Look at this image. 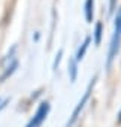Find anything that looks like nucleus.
Returning a JSON list of instances; mask_svg holds the SVG:
<instances>
[{
	"label": "nucleus",
	"mask_w": 121,
	"mask_h": 127,
	"mask_svg": "<svg viewBox=\"0 0 121 127\" xmlns=\"http://www.w3.org/2000/svg\"><path fill=\"white\" fill-rule=\"evenodd\" d=\"M96 81H97V75H94V76H93V79L90 81V84H88V87H87L85 93L82 94L81 100H79V102H78V105L75 106V109H73V112H72V115H70V120L67 121L66 127H72V126L76 123V120H78V117H79L81 111L84 109L85 103H87V102H88V99H90V94H91V91H93V88H94V85H96Z\"/></svg>",
	"instance_id": "f257e3e1"
},
{
	"label": "nucleus",
	"mask_w": 121,
	"mask_h": 127,
	"mask_svg": "<svg viewBox=\"0 0 121 127\" xmlns=\"http://www.w3.org/2000/svg\"><path fill=\"white\" fill-rule=\"evenodd\" d=\"M120 46H121V33L114 30V34L111 37V43H109V49H108V57H106V69L109 70L112 63L115 60V57L120 52Z\"/></svg>",
	"instance_id": "f03ea898"
},
{
	"label": "nucleus",
	"mask_w": 121,
	"mask_h": 127,
	"mask_svg": "<svg viewBox=\"0 0 121 127\" xmlns=\"http://www.w3.org/2000/svg\"><path fill=\"white\" fill-rule=\"evenodd\" d=\"M49 108H51V106H49L48 102H42V103L39 105L36 114L33 115V118L30 120V123H29L26 127H39V126L45 121V118H46V115H48V112H49Z\"/></svg>",
	"instance_id": "7ed1b4c3"
},
{
	"label": "nucleus",
	"mask_w": 121,
	"mask_h": 127,
	"mask_svg": "<svg viewBox=\"0 0 121 127\" xmlns=\"http://www.w3.org/2000/svg\"><path fill=\"white\" fill-rule=\"evenodd\" d=\"M103 33H105L103 23H102V21H97V23L94 24V30H93V40H94V45H96V46H99V45L102 43Z\"/></svg>",
	"instance_id": "20e7f679"
},
{
	"label": "nucleus",
	"mask_w": 121,
	"mask_h": 127,
	"mask_svg": "<svg viewBox=\"0 0 121 127\" xmlns=\"http://www.w3.org/2000/svg\"><path fill=\"white\" fill-rule=\"evenodd\" d=\"M84 17L88 24L93 23L94 20V0H85L84 2Z\"/></svg>",
	"instance_id": "39448f33"
},
{
	"label": "nucleus",
	"mask_w": 121,
	"mask_h": 127,
	"mask_svg": "<svg viewBox=\"0 0 121 127\" xmlns=\"http://www.w3.org/2000/svg\"><path fill=\"white\" fill-rule=\"evenodd\" d=\"M90 43H91V36H87V37L84 39V42L81 43V46L78 48V51H76V55H75L76 61H81V60L84 58V55H85V52H87Z\"/></svg>",
	"instance_id": "423d86ee"
},
{
	"label": "nucleus",
	"mask_w": 121,
	"mask_h": 127,
	"mask_svg": "<svg viewBox=\"0 0 121 127\" xmlns=\"http://www.w3.org/2000/svg\"><path fill=\"white\" fill-rule=\"evenodd\" d=\"M17 67H18V61L17 60H14L12 63H9V64L5 67V72L0 75V82H5L9 76H12V73L17 70Z\"/></svg>",
	"instance_id": "0eeeda50"
},
{
	"label": "nucleus",
	"mask_w": 121,
	"mask_h": 127,
	"mask_svg": "<svg viewBox=\"0 0 121 127\" xmlns=\"http://www.w3.org/2000/svg\"><path fill=\"white\" fill-rule=\"evenodd\" d=\"M69 78H70V81L72 82H75L76 81V76H78V61H76V58H70L69 60Z\"/></svg>",
	"instance_id": "6e6552de"
},
{
	"label": "nucleus",
	"mask_w": 121,
	"mask_h": 127,
	"mask_svg": "<svg viewBox=\"0 0 121 127\" xmlns=\"http://www.w3.org/2000/svg\"><path fill=\"white\" fill-rule=\"evenodd\" d=\"M114 30L121 33V8H118V11L115 14V18H114Z\"/></svg>",
	"instance_id": "1a4fd4ad"
},
{
	"label": "nucleus",
	"mask_w": 121,
	"mask_h": 127,
	"mask_svg": "<svg viewBox=\"0 0 121 127\" xmlns=\"http://www.w3.org/2000/svg\"><path fill=\"white\" fill-rule=\"evenodd\" d=\"M61 57H63V49H58V52H57V55H55V60H54V63H52V69H54V70L58 69L60 61H61Z\"/></svg>",
	"instance_id": "9d476101"
},
{
	"label": "nucleus",
	"mask_w": 121,
	"mask_h": 127,
	"mask_svg": "<svg viewBox=\"0 0 121 127\" xmlns=\"http://www.w3.org/2000/svg\"><path fill=\"white\" fill-rule=\"evenodd\" d=\"M117 3H118V0H108V15L115 14V11H117Z\"/></svg>",
	"instance_id": "9b49d317"
},
{
	"label": "nucleus",
	"mask_w": 121,
	"mask_h": 127,
	"mask_svg": "<svg viewBox=\"0 0 121 127\" xmlns=\"http://www.w3.org/2000/svg\"><path fill=\"white\" fill-rule=\"evenodd\" d=\"M9 103V99H6V100H3V102H0V111L2 109H5V106Z\"/></svg>",
	"instance_id": "f8f14e48"
},
{
	"label": "nucleus",
	"mask_w": 121,
	"mask_h": 127,
	"mask_svg": "<svg viewBox=\"0 0 121 127\" xmlns=\"http://www.w3.org/2000/svg\"><path fill=\"white\" fill-rule=\"evenodd\" d=\"M118 123L121 124V109H120V112H118Z\"/></svg>",
	"instance_id": "ddd939ff"
},
{
	"label": "nucleus",
	"mask_w": 121,
	"mask_h": 127,
	"mask_svg": "<svg viewBox=\"0 0 121 127\" xmlns=\"http://www.w3.org/2000/svg\"><path fill=\"white\" fill-rule=\"evenodd\" d=\"M39 39V32H36V34H34V40H37Z\"/></svg>",
	"instance_id": "4468645a"
},
{
	"label": "nucleus",
	"mask_w": 121,
	"mask_h": 127,
	"mask_svg": "<svg viewBox=\"0 0 121 127\" xmlns=\"http://www.w3.org/2000/svg\"><path fill=\"white\" fill-rule=\"evenodd\" d=\"M0 102H2V100H0Z\"/></svg>",
	"instance_id": "2eb2a0df"
}]
</instances>
